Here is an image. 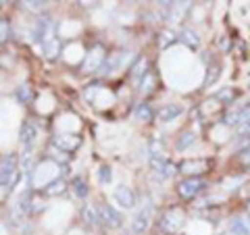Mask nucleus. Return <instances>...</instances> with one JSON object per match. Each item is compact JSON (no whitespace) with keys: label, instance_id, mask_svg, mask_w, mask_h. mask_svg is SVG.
I'll list each match as a JSON object with an SVG mask.
<instances>
[{"label":"nucleus","instance_id":"1","mask_svg":"<svg viewBox=\"0 0 250 235\" xmlns=\"http://www.w3.org/2000/svg\"><path fill=\"white\" fill-rule=\"evenodd\" d=\"M17 158H15V154H6L2 156V173H0V183H2V190H13V185L17 183Z\"/></svg>","mask_w":250,"mask_h":235},{"label":"nucleus","instance_id":"2","mask_svg":"<svg viewBox=\"0 0 250 235\" xmlns=\"http://www.w3.org/2000/svg\"><path fill=\"white\" fill-rule=\"evenodd\" d=\"M52 38H57L54 36V23H52V19L48 17V15H42V17L38 19L36 27H34V40L40 46H44L46 42H50Z\"/></svg>","mask_w":250,"mask_h":235},{"label":"nucleus","instance_id":"3","mask_svg":"<svg viewBox=\"0 0 250 235\" xmlns=\"http://www.w3.org/2000/svg\"><path fill=\"white\" fill-rule=\"evenodd\" d=\"M205 187H207L205 179H200V177H188V179H184V181L177 185V194L182 196V198H186V200H192V198H196L200 192H205Z\"/></svg>","mask_w":250,"mask_h":235},{"label":"nucleus","instance_id":"4","mask_svg":"<svg viewBox=\"0 0 250 235\" xmlns=\"http://www.w3.org/2000/svg\"><path fill=\"white\" fill-rule=\"evenodd\" d=\"M182 225H184V213L182 210H175V208L163 213L159 218V227L165 233H175V231L182 229Z\"/></svg>","mask_w":250,"mask_h":235},{"label":"nucleus","instance_id":"5","mask_svg":"<svg viewBox=\"0 0 250 235\" xmlns=\"http://www.w3.org/2000/svg\"><path fill=\"white\" fill-rule=\"evenodd\" d=\"M104 62H106L104 48H103V46H94V50L88 52V57H85L82 69L85 73H94V71H100V69L104 67Z\"/></svg>","mask_w":250,"mask_h":235},{"label":"nucleus","instance_id":"6","mask_svg":"<svg viewBox=\"0 0 250 235\" xmlns=\"http://www.w3.org/2000/svg\"><path fill=\"white\" fill-rule=\"evenodd\" d=\"M150 221H152V206L146 204L144 208H140L134 221H131V231H134L136 235H142L148 231V227H150Z\"/></svg>","mask_w":250,"mask_h":235},{"label":"nucleus","instance_id":"7","mask_svg":"<svg viewBox=\"0 0 250 235\" xmlns=\"http://www.w3.org/2000/svg\"><path fill=\"white\" fill-rule=\"evenodd\" d=\"M150 167H152L154 175L159 179H169V177H173L177 173L175 164L171 160H167V158H163V156H150Z\"/></svg>","mask_w":250,"mask_h":235},{"label":"nucleus","instance_id":"8","mask_svg":"<svg viewBox=\"0 0 250 235\" xmlns=\"http://www.w3.org/2000/svg\"><path fill=\"white\" fill-rule=\"evenodd\" d=\"M98 210H100V223H103L106 229H119L121 223H123V218H121V215L117 213L113 206L103 204V206H98Z\"/></svg>","mask_w":250,"mask_h":235},{"label":"nucleus","instance_id":"9","mask_svg":"<svg viewBox=\"0 0 250 235\" xmlns=\"http://www.w3.org/2000/svg\"><path fill=\"white\" fill-rule=\"evenodd\" d=\"M208 167H210L208 160H205V158H194V160H184L182 164H179V171L186 173V175H190V177H194V175L207 173Z\"/></svg>","mask_w":250,"mask_h":235},{"label":"nucleus","instance_id":"10","mask_svg":"<svg viewBox=\"0 0 250 235\" xmlns=\"http://www.w3.org/2000/svg\"><path fill=\"white\" fill-rule=\"evenodd\" d=\"M19 137H21V144L25 146V150H31L34 144H36V139H38V127H36V123L34 121H25V123H23Z\"/></svg>","mask_w":250,"mask_h":235},{"label":"nucleus","instance_id":"11","mask_svg":"<svg viewBox=\"0 0 250 235\" xmlns=\"http://www.w3.org/2000/svg\"><path fill=\"white\" fill-rule=\"evenodd\" d=\"M113 198H115L117 204H119L121 208H125V210H129V208L136 206V196H134V192H131L129 187H125V185L117 187L115 194H113Z\"/></svg>","mask_w":250,"mask_h":235},{"label":"nucleus","instance_id":"12","mask_svg":"<svg viewBox=\"0 0 250 235\" xmlns=\"http://www.w3.org/2000/svg\"><path fill=\"white\" fill-rule=\"evenodd\" d=\"M82 144V137L80 136H57V139H54V146L59 148V150H62V152H71V150H75L77 146Z\"/></svg>","mask_w":250,"mask_h":235},{"label":"nucleus","instance_id":"13","mask_svg":"<svg viewBox=\"0 0 250 235\" xmlns=\"http://www.w3.org/2000/svg\"><path fill=\"white\" fill-rule=\"evenodd\" d=\"M182 113H184V106L182 104H167V106H163L161 111H159V121H163V123L175 121Z\"/></svg>","mask_w":250,"mask_h":235},{"label":"nucleus","instance_id":"14","mask_svg":"<svg viewBox=\"0 0 250 235\" xmlns=\"http://www.w3.org/2000/svg\"><path fill=\"white\" fill-rule=\"evenodd\" d=\"M82 221L88 225V227H98L100 225V210L96 206H92V204L83 206V210H82Z\"/></svg>","mask_w":250,"mask_h":235},{"label":"nucleus","instance_id":"15","mask_svg":"<svg viewBox=\"0 0 250 235\" xmlns=\"http://www.w3.org/2000/svg\"><path fill=\"white\" fill-rule=\"evenodd\" d=\"M123 62H125V54L121 52H115V54H108V59L104 62V67L100 69L103 73H115L117 69H121L123 67Z\"/></svg>","mask_w":250,"mask_h":235},{"label":"nucleus","instance_id":"16","mask_svg":"<svg viewBox=\"0 0 250 235\" xmlns=\"http://www.w3.org/2000/svg\"><path fill=\"white\" fill-rule=\"evenodd\" d=\"M228 229L233 231L236 235H250V223L244 216H233L228 225Z\"/></svg>","mask_w":250,"mask_h":235},{"label":"nucleus","instance_id":"17","mask_svg":"<svg viewBox=\"0 0 250 235\" xmlns=\"http://www.w3.org/2000/svg\"><path fill=\"white\" fill-rule=\"evenodd\" d=\"M188 9H190V2H169V21L177 23L188 13Z\"/></svg>","mask_w":250,"mask_h":235},{"label":"nucleus","instance_id":"18","mask_svg":"<svg viewBox=\"0 0 250 235\" xmlns=\"http://www.w3.org/2000/svg\"><path fill=\"white\" fill-rule=\"evenodd\" d=\"M156 85H159V79H156V75L152 71H148L146 77L142 81H140V92H142V96H148V94H152L156 90Z\"/></svg>","mask_w":250,"mask_h":235},{"label":"nucleus","instance_id":"19","mask_svg":"<svg viewBox=\"0 0 250 235\" xmlns=\"http://www.w3.org/2000/svg\"><path fill=\"white\" fill-rule=\"evenodd\" d=\"M177 40L182 42V44H186L188 48H194V50H196L198 46H200L198 34H196V31H192V29H184L182 34H179V38H177Z\"/></svg>","mask_w":250,"mask_h":235},{"label":"nucleus","instance_id":"20","mask_svg":"<svg viewBox=\"0 0 250 235\" xmlns=\"http://www.w3.org/2000/svg\"><path fill=\"white\" fill-rule=\"evenodd\" d=\"M146 67H148V62H146V59H138V62L134 67H131V73H129V77H131V81H136V83H140L146 77Z\"/></svg>","mask_w":250,"mask_h":235},{"label":"nucleus","instance_id":"21","mask_svg":"<svg viewBox=\"0 0 250 235\" xmlns=\"http://www.w3.org/2000/svg\"><path fill=\"white\" fill-rule=\"evenodd\" d=\"M42 52L46 54V59H57L59 52H61V42H59V38H52L50 42H46V44L42 46Z\"/></svg>","mask_w":250,"mask_h":235},{"label":"nucleus","instance_id":"22","mask_svg":"<svg viewBox=\"0 0 250 235\" xmlns=\"http://www.w3.org/2000/svg\"><path fill=\"white\" fill-rule=\"evenodd\" d=\"M238 133L240 136H250V106H244L238 123Z\"/></svg>","mask_w":250,"mask_h":235},{"label":"nucleus","instance_id":"23","mask_svg":"<svg viewBox=\"0 0 250 235\" xmlns=\"http://www.w3.org/2000/svg\"><path fill=\"white\" fill-rule=\"evenodd\" d=\"M65 190H67L65 179H54V181H50L48 185H46L44 194H46V196H61V194L65 192Z\"/></svg>","mask_w":250,"mask_h":235},{"label":"nucleus","instance_id":"24","mask_svg":"<svg viewBox=\"0 0 250 235\" xmlns=\"http://www.w3.org/2000/svg\"><path fill=\"white\" fill-rule=\"evenodd\" d=\"M242 111H244V108H231V111L223 113L221 123L223 125H238L240 123V117H242Z\"/></svg>","mask_w":250,"mask_h":235},{"label":"nucleus","instance_id":"25","mask_svg":"<svg viewBox=\"0 0 250 235\" xmlns=\"http://www.w3.org/2000/svg\"><path fill=\"white\" fill-rule=\"evenodd\" d=\"M71 190H73V194L77 196V198H85V196H88V185H85V181H83L82 177H75L73 179Z\"/></svg>","mask_w":250,"mask_h":235},{"label":"nucleus","instance_id":"26","mask_svg":"<svg viewBox=\"0 0 250 235\" xmlns=\"http://www.w3.org/2000/svg\"><path fill=\"white\" fill-rule=\"evenodd\" d=\"M175 40H177V38H175L173 31H169V29L161 31V38H159V48H161V50H165V48H169V46L173 44Z\"/></svg>","mask_w":250,"mask_h":235},{"label":"nucleus","instance_id":"27","mask_svg":"<svg viewBox=\"0 0 250 235\" xmlns=\"http://www.w3.org/2000/svg\"><path fill=\"white\" fill-rule=\"evenodd\" d=\"M192 144H194V133L192 131H184L182 136H179L175 148H177V150H186V148L192 146Z\"/></svg>","mask_w":250,"mask_h":235},{"label":"nucleus","instance_id":"28","mask_svg":"<svg viewBox=\"0 0 250 235\" xmlns=\"http://www.w3.org/2000/svg\"><path fill=\"white\" fill-rule=\"evenodd\" d=\"M219 75H221V67H219V65H210L208 73H207V77H205V85H207V88L217 81V77H219Z\"/></svg>","mask_w":250,"mask_h":235},{"label":"nucleus","instance_id":"29","mask_svg":"<svg viewBox=\"0 0 250 235\" xmlns=\"http://www.w3.org/2000/svg\"><path fill=\"white\" fill-rule=\"evenodd\" d=\"M215 98H217V100H221L223 104H231L233 100H236V92H233V90H225V92H219Z\"/></svg>","mask_w":250,"mask_h":235},{"label":"nucleus","instance_id":"30","mask_svg":"<svg viewBox=\"0 0 250 235\" xmlns=\"http://www.w3.org/2000/svg\"><path fill=\"white\" fill-rule=\"evenodd\" d=\"M136 115H138V119H142V121H150L152 119V111H150V106L148 104H140Z\"/></svg>","mask_w":250,"mask_h":235},{"label":"nucleus","instance_id":"31","mask_svg":"<svg viewBox=\"0 0 250 235\" xmlns=\"http://www.w3.org/2000/svg\"><path fill=\"white\" fill-rule=\"evenodd\" d=\"M17 98H19V102H31V88L29 85H21L17 90Z\"/></svg>","mask_w":250,"mask_h":235},{"label":"nucleus","instance_id":"32","mask_svg":"<svg viewBox=\"0 0 250 235\" xmlns=\"http://www.w3.org/2000/svg\"><path fill=\"white\" fill-rule=\"evenodd\" d=\"M98 179H100V183H111V179H113L111 169H108V167H100V171H98Z\"/></svg>","mask_w":250,"mask_h":235},{"label":"nucleus","instance_id":"33","mask_svg":"<svg viewBox=\"0 0 250 235\" xmlns=\"http://www.w3.org/2000/svg\"><path fill=\"white\" fill-rule=\"evenodd\" d=\"M240 162H242V167L250 169V148H244V150L240 152Z\"/></svg>","mask_w":250,"mask_h":235},{"label":"nucleus","instance_id":"34","mask_svg":"<svg viewBox=\"0 0 250 235\" xmlns=\"http://www.w3.org/2000/svg\"><path fill=\"white\" fill-rule=\"evenodd\" d=\"M0 36H2V38H0L2 42L9 40V23H6V19L0 21Z\"/></svg>","mask_w":250,"mask_h":235},{"label":"nucleus","instance_id":"35","mask_svg":"<svg viewBox=\"0 0 250 235\" xmlns=\"http://www.w3.org/2000/svg\"><path fill=\"white\" fill-rule=\"evenodd\" d=\"M29 11H42V2H25Z\"/></svg>","mask_w":250,"mask_h":235},{"label":"nucleus","instance_id":"36","mask_svg":"<svg viewBox=\"0 0 250 235\" xmlns=\"http://www.w3.org/2000/svg\"><path fill=\"white\" fill-rule=\"evenodd\" d=\"M221 235H236V233L229 231V229H225V231H221Z\"/></svg>","mask_w":250,"mask_h":235},{"label":"nucleus","instance_id":"37","mask_svg":"<svg viewBox=\"0 0 250 235\" xmlns=\"http://www.w3.org/2000/svg\"><path fill=\"white\" fill-rule=\"evenodd\" d=\"M246 208H248V215H250V202H248V206H246Z\"/></svg>","mask_w":250,"mask_h":235}]
</instances>
